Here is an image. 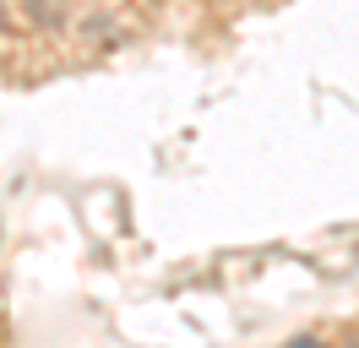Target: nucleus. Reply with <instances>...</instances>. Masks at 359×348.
Here are the masks:
<instances>
[{"mask_svg": "<svg viewBox=\"0 0 359 348\" xmlns=\"http://www.w3.org/2000/svg\"><path fill=\"white\" fill-rule=\"evenodd\" d=\"M343 348H359V332H348V337H343Z\"/></svg>", "mask_w": 359, "mask_h": 348, "instance_id": "obj_5", "label": "nucleus"}, {"mask_svg": "<svg viewBox=\"0 0 359 348\" xmlns=\"http://www.w3.org/2000/svg\"><path fill=\"white\" fill-rule=\"evenodd\" d=\"M17 11H22L27 27H39V33H60L71 27V0H17Z\"/></svg>", "mask_w": 359, "mask_h": 348, "instance_id": "obj_1", "label": "nucleus"}, {"mask_svg": "<svg viewBox=\"0 0 359 348\" xmlns=\"http://www.w3.org/2000/svg\"><path fill=\"white\" fill-rule=\"evenodd\" d=\"M289 348H327V337H316V332H311V337H294Z\"/></svg>", "mask_w": 359, "mask_h": 348, "instance_id": "obj_3", "label": "nucleus"}, {"mask_svg": "<svg viewBox=\"0 0 359 348\" xmlns=\"http://www.w3.org/2000/svg\"><path fill=\"white\" fill-rule=\"evenodd\" d=\"M11 27V0H0V33Z\"/></svg>", "mask_w": 359, "mask_h": 348, "instance_id": "obj_4", "label": "nucleus"}, {"mask_svg": "<svg viewBox=\"0 0 359 348\" xmlns=\"http://www.w3.org/2000/svg\"><path fill=\"white\" fill-rule=\"evenodd\" d=\"M82 39H98V49H109V44H120V17H114V11H104V6H98V11H88V17H82Z\"/></svg>", "mask_w": 359, "mask_h": 348, "instance_id": "obj_2", "label": "nucleus"}]
</instances>
